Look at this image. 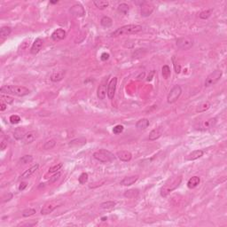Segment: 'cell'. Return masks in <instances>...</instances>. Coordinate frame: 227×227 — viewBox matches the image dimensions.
<instances>
[{
    "mask_svg": "<svg viewBox=\"0 0 227 227\" xmlns=\"http://www.w3.org/2000/svg\"><path fill=\"white\" fill-rule=\"evenodd\" d=\"M78 142V145H83V143H80V142H83V143H86V139L83 138H77V139H74L72 141H70L69 145H75V144H77Z\"/></svg>",
    "mask_w": 227,
    "mask_h": 227,
    "instance_id": "44",
    "label": "cell"
},
{
    "mask_svg": "<svg viewBox=\"0 0 227 227\" xmlns=\"http://www.w3.org/2000/svg\"><path fill=\"white\" fill-rule=\"evenodd\" d=\"M107 93V83H102L98 88L97 92V96L100 100H104Z\"/></svg>",
    "mask_w": 227,
    "mask_h": 227,
    "instance_id": "18",
    "label": "cell"
},
{
    "mask_svg": "<svg viewBox=\"0 0 227 227\" xmlns=\"http://www.w3.org/2000/svg\"><path fill=\"white\" fill-rule=\"evenodd\" d=\"M217 124V118H209L208 120H205L203 121L201 124V130H203V131H206V130H209V129H212L215 127V125Z\"/></svg>",
    "mask_w": 227,
    "mask_h": 227,
    "instance_id": "13",
    "label": "cell"
},
{
    "mask_svg": "<svg viewBox=\"0 0 227 227\" xmlns=\"http://www.w3.org/2000/svg\"><path fill=\"white\" fill-rule=\"evenodd\" d=\"M69 12H71V14L75 16V17H82L85 14V10L83 8V6L80 4H75L72 7L70 8Z\"/></svg>",
    "mask_w": 227,
    "mask_h": 227,
    "instance_id": "10",
    "label": "cell"
},
{
    "mask_svg": "<svg viewBox=\"0 0 227 227\" xmlns=\"http://www.w3.org/2000/svg\"><path fill=\"white\" fill-rule=\"evenodd\" d=\"M222 75H223V72H222V70H219V69L210 73L207 76L206 80H205V83H204L205 87H209V86L215 85L221 79Z\"/></svg>",
    "mask_w": 227,
    "mask_h": 227,
    "instance_id": "5",
    "label": "cell"
},
{
    "mask_svg": "<svg viewBox=\"0 0 227 227\" xmlns=\"http://www.w3.org/2000/svg\"><path fill=\"white\" fill-rule=\"evenodd\" d=\"M2 94H12L18 97H23L30 94V90L24 86H16V85H4L0 88Z\"/></svg>",
    "mask_w": 227,
    "mask_h": 227,
    "instance_id": "3",
    "label": "cell"
},
{
    "mask_svg": "<svg viewBox=\"0 0 227 227\" xmlns=\"http://www.w3.org/2000/svg\"><path fill=\"white\" fill-rule=\"evenodd\" d=\"M6 107H7V105L2 102V104H1V107H0V111H5V110L6 109Z\"/></svg>",
    "mask_w": 227,
    "mask_h": 227,
    "instance_id": "50",
    "label": "cell"
},
{
    "mask_svg": "<svg viewBox=\"0 0 227 227\" xmlns=\"http://www.w3.org/2000/svg\"><path fill=\"white\" fill-rule=\"evenodd\" d=\"M12 198V194H7V195L5 197H4V200H3V201L4 202H6V201H9Z\"/></svg>",
    "mask_w": 227,
    "mask_h": 227,
    "instance_id": "48",
    "label": "cell"
},
{
    "mask_svg": "<svg viewBox=\"0 0 227 227\" xmlns=\"http://www.w3.org/2000/svg\"><path fill=\"white\" fill-rule=\"evenodd\" d=\"M100 24L104 28H110L113 25V21L108 16H104L100 20Z\"/></svg>",
    "mask_w": 227,
    "mask_h": 227,
    "instance_id": "26",
    "label": "cell"
},
{
    "mask_svg": "<svg viewBox=\"0 0 227 227\" xmlns=\"http://www.w3.org/2000/svg\"><path fill=\"white\" fill-rule=\"evenodd\" d=\"M149 120L148 119H146V118H142V119H140V120H138V122H137V124H136V128L138 129V130H145L148 126H149Z\"/></svg>",
    "mask_w": 227,
    "mask_h": 227,
    "instance_id": "24",
    "label": "cell"
},
{
    "mask_svg": "<svg viewBox=\"0 0 227 227\" xmlns=\"http://www.w3.org/2000/svg\"><path fill=\"white\" fill-rule=\"evenodd\" d=\"M116 85H117V78L113 77L111 79V81L109 82L108 85H107V97L109 100H113L115 94V91H116Z\"/></svg>",
    "mask_w": 227,
    "mask_h": 227,
    "instance_id": "8",
    "label": "cell"
},
{
    "mask_svg": "<svg viewBox=\"0 0 227 227\" xmlns=\"http://www.w3.org/2000/svg\"><path fill=\"white\" fill-rule=\"evenodd\" d=\"M39 168V164H35L33 165L31 168H30L29 169H27L24 173H22L21 175V179H25V178H29L30 176L33 175Z\"/></svg>",
    "mask_w": 227,
    "mask_h": 227,
    "instance_id": "21",
    "label": "cell"
},
{
    "mask_svg": "<svg viewBox=\"0 0 227 227\" xmlns=\"http://www.w3.org/2000/svg\"><path fill=\"white\" fill-rule=\"evenodd\" d=\"M35 214H36V209H34V208H27V209L23 210L22 217H29L33 216V215H35Z\"/></svg>",
    "mask_w": 227,
    "mask_h": 227,
    "instance_id": "37",
    "label": "cell"
},
{
    "mask_svg": "<svg viewBox=\"0 0 227 227\" xmlns=\"http://www.w3.org/2000/svg\"><path fill=\"white\" fill-rule=\"evenodd\" d=\"M100 59H101V61H107V60L109 59V54H108V53H107V52H103V53L101 54Z\"/></svg>",
    "mask_w": 227,
    "mask_h": 227,
    "instance_id": "47",
    "label": "cell"
},
{
    "mask_svg": "<svg viewBox=\"0 0 227 227\" xmlns=\"http://www.w3.org/2000/svg\"><path fill=\"white\" fill-rule=\"evenodd\" d=\"M93 157L101 163H109L113 162L115 159V156L113 155V154L106 149H100L96 151L93 154Z\"/></svg>",
    "mask_w": 227,
    "mask_h": 227,
    "instance_id": "4",
    "label": "cell"
},
{
    "mask_svg": "<svg viewBox=\"0 0 227 227\" xmlns=\"http://www.w3.org/2000/svg\"><path fill=\"white\" fill-rule=\"evenodd\" d=\"M200 182H201V179H200L199 176H192L187 182V187L189 189H194V188H195V187L199 186Z\"/></svg>",
    "mask_w": 227,
    "mask_h": 227,
    "instance_id": "23",
    "label": "cell"
},
{
    "mask_svg": "<svg viewBox=\"0 0 227 227\" xmlns=\"http://www.w3.org/2000/svg\"><path fill=\"white\" fill-rule=\"evenodd\" d=\"M194 45V39L190 37H183L176 40V46L180 50H189Z\"/></svg>",
    "mask_w": 227,
    "mask_h": 227,
    "instance_id": "7",
    "label": "cell"
},
{
    "mask_svg": "<svg viewBox=\"0 0 227 227\" xmlns=\"http://www.w3.org/2000/svg\"><path fill=\"white\" fill-rule=\"evenodd\" d=\"M210 107V103L208 101H205L201 103L198 107H196V112L197 113H203L206 112L208 109H209Z\"/></svg>",
    "mask_w": 227,
    "mask_h": 227,
    "instance_id": "25",
    "label": "cell"
},
{
    "mask_svg": "<svg viewBox=\"0 0 227 227\" xmlns=\"http://www.w3.org/2000/svg\"><path fill=\"white\" fill-rule=\"evenodd\" d=\"M65 37H66V31L62 29H57L52 32V39L53 41H61V40H63Z\"/></svg>",
    "mask_w": 227,
    "mask_h": 227,
    "instance_id": "14",
    "label": "cell"
},
{
    "mask_svg": "<svg viewBox=\"0 0 227 227\" xmlns=\"http://www.w3.org/2000/svg\"><path fill=\"white\" fill-rule=\"evenodd\" d=\"M93 4L94 5L99 8V9H105L106 7H107L109 5V3L108 1H104V0H96V1H93Z\"/></svg>",
    "mask_w": 227,
    "mask_h": 227,
    "instance_id": "28",
    "label": "cell"
},
{
    "mask_svg": "<svg viewBox=\"0 0 227 227\" xmlns=\"http://www.w3.org/2000/svg\"><path fill=\"white\" fill-rule=\"evenodd\" d=\"M116 156L123 162H130L132 158V155L131 152L129 151H125V150H122V151H118L116 153Z\"/></svg>",
    "mask_w": 227,
    "mask_h": 227,
    "instance_id": "16",
    "label": "cell"
},
{
    "mask_svg": "<svg viewBox=\"0 0 227 227\" xmlns=\"http://www.w3.org/2000/svg\"><path fill=\"white\" fill-rule=\"evenodd\" d=\"M61 173L60 172H56L54 175L52 176V177H50V179H49V184L51 185V184H53V183H55L60 177H61Z\"/></svg>",
    "mask_w": 227,
    "mask_h": 227,
    "instance_id": "43",
    "label": "cell"
},
{
    "mask_svg": "<svg viewBox=\"0 0 227 227\" xmlns=\"http://www.w3.org/2000/svg\"><path fill=\"white\" fill-rule=\"evenodd\" d=\"M11 32H12V29L10 27H7V26L2 27L1 30H0V37L2 38H5L10 35Z\"/></svg>",
    "mask_w": 227,
    "mask_h": 227,
    "instance_id": "29",
    "label": "cell"
},
{
    "mask_svg": "<svg viewBox=\"0 0 227 227\" xmlns=\"http://www.w3.org/2000/svg\"><path fill=\"white\" fill-rule=\"evenodd\" d=\"M173 63H174V68H175V72L176 74H179L180 71H181V67H180V65H178L176 62H175L174 61V59H173Z\"/></svg>",
    "mask_w": 227,
    "mask_h": 227,
    "instance_id": "45",
    "label": "cell"
},
{
    "mask_svg": "<svg viewBox=\"0 0 227 227\" xmlns=\"http://www.w3.org/2000/svg\"><path fill=\"white\" fill-rule=\"evenodd\" d=\"M88 178H89L88 174H87L86 172H83V173H82V174L80 175V176H79L78 181H79V183H80L81 185H83V184H85V183L88 181Z\"/></svg>",
    "mask_w": 227,
    "mask_h": 227,
    "instance_id": "39",
    "label": "cell"
},
{
    "mask_svg": "<svg viewBox=\"0 0 227 227\" xmlns=\"http://www.w3.org/2000/svg\"><path fill=\"white\" fill-rule=\"evenodd\" d=\"M212 12H213V9H208V10L201 12L200 13L199 16H200V18L202 19V20H207V19H208V18L211 16Z\"/></svg>",
    "mask_w": 227,
    "mask_h": 227,
    "instance_id": "35",
    "label": "cell"
},
{
    "mask_svg": "<svg viewBox=\"0 0 227 227\" xmlns=\"http://www.w3.org/2000/svg\"><path fill=\"white\" fill-rule=\"evenodd\" d=\"M141 7V15L144 16V17H148L152 14V12H154V5L151 4V3H148V2H145L144 4L140 6Z\"/></svg>",
    "mask_w": 227,
    "mask_h": 227,
    "instance_id": "9",
    "label": "cell"
},
{
    "mask_svg": "<svg viewBox=\"0 0 227 227\" xmlns=\"http://www.w3.org/2000/svg\"><path fill=\"white\" fill-rule=\"evenodd\" d=\"M138 194H139V191L138 189H131L124 193V197L128 199H134L136 197H138Z\"/></svg>",
    "mask_w": 227,
    "mask_h": 227,
    "instance_id": "27",
    "label": "cell"
},
{
    "mask_svg": "<svg viewBox=\"0 0 227 227\" xmlns=\"http://www.w3.org/2000/svg\"><path fill=\"white\" fill-rule=\"evenodd\" d=\"M124 126L123 125H116V126H114L113 129V134H120V133H122L123 131H124Z\"/></svg>",
    "mask_w": 227,
    "mask_h": 227,
    "instance_id": "42",
    "label": "cell"
},
{
    "mask_svg": "<svg viewBox=\"0 0 227 227\" xmlns=\"http://www.w3.org/2000/svg\"><path fill=\"white\" fill-rule=\"evenodd\" d=\"M162 133H163V128H162V127L155 128V129H154V130L149 133V140L155 141L156 139H158L159 138H161Z\"/></svg>",
    "mask_w": 227,
    "mask_h": 227,
    "instance_id": "15",
    "label": "cell"
},
{
    "mask_svg": "<svg viewBox=\"0 0 227 227\" xmlns=\"http://www.w3.org/2000/svg\"><path fill=\"white\" fill-rule=\"evenodd\" d=\"M129 10H130L129 5L127 4H125V3L120 4L118 5V12H121V13H123V14H127L129 12Z\"/></svg>",
    "mask_w": 227,
    "mask_h": 227,
    "instance_id": "34",
    "label": "cell"
},
{
    "mask_svg": "<svg viewBox=\"0 0 227 227\" xmlns=\"http://www.w3.org/2000/svg\"><path fill=\"white\" fill-rule=\"evenodd\" d=\"M182 94V88L180 85H175L168 94L167 96V101L169 104L175 103L176 101L179 99V97Z\"/></svg>",
    "mask_w": 227,
    "mask_h": 227,
    "instance_id": "6",
    "label": "cell"
},
{
    "mask_svg": "<svg viewBox=\"0 0 227 227\" xmlns=\"http://www.w3.org/2000/svg\"><path fill=\"white\" fill-rule=\"evenodd\" d=\"M27 183H25V182H21V184H20V186H19V190L20 191H23L26 187H27Z\"/></svg>",
    "mask_w": 227,
    "mask_h": 227,
    "instance_id": "49",
    "label": "cell"
},
{
    "mask_svg": "<svg viewBox=\"0 0 227 227\" xmlns=\"http://www.w3.org/2000/svg\"><path fill=\"white\" fill-rule=\"evenodd\" d=\"M1 100L2 102L6 105H11V104L13 103V99L12 97H9V96H5L4 94L1 95Z\"/></svg>",
    "mask_w": 227,
    "mask_h": 227,
    "instance_id": "38",
    "label": "cell"
},
{
    "mask_svg": "<svg viewBox=\"0 0 227 227\" xmlns=\"http://www.w3.org/2000/svg\"><path fill=\"white\" fill-rule=\"evenodd\" d=\"M55 145H56V140L52 138V139L46 141L43 145V148L44 150H50V149H52Z\"/></svg>",
    "mask_w": 227,
    "mask_h": 227,
    "instance_id": "31",
    "label": "cell"
},
{
    "mask_svg": "<svg viewBox=\"0 0 227 227\" xmlns=\"http://www.w3.org/2000/svg\"><path fill=\"white\" fill-rule=\"evenodd\" d=\"M116 205V203L114 201H106V202H103L100 204V208H103V209H110V208H113V207Z\"/></svg>",
    "mask_w": 227,
    "mask_h": 227,
    "instance_id": "36",
    "label": "cell"
},
{
    "mask_svg": "<svg viewBox=\"0 0 227 227\" xmlns=\"http://www.w3.org/2000/svg\"><path fill=\"white\" fill-rule=\"evenodd\" d=\"M43 45H44V40L40 37H37L32 44V47H31L30 50L31 53L32 54H37L42 50Z\"/></svg>",
    "mask_w": 227,
    "mask_h": 227,
    "instance_id": "12",
    "label": "cell"
},
{
    "mask_svg": "<svg viewBox=\"0 0 227 227\" xmlns=\"http://www.w3.org/2000/svg\"><path fill=\"white\" fill-rule=\"evenodd\" d=\"M106 219H107V217H102V221H106Z\"/></svg>",
    "mask_w": 227,
    "mask_h": 227,
    "instance_id": "52",
    "label": "cell"
},
{
    "mask_svg": "<svg viewBox=\"0 0 227 227\" xmlns=\"http://www.w3.org/2000/svg\"><path fill=\"white\" fill-rule=\"evenodd\" d=\"M6 147H7V141H6V139L4 138V139L2 140V142H1V150L4 151Z\"/></svg>",
    "mask_w": 227,
    "mask_h": 227,
    "instance_id": "46",
    "label": "cell"
},
{
    "mask_svg": "<svg viewBox=\"0 0 227 227\" xmlns=\"http://www.w3.org/2000/svg\"><path fill=\"white\" fill-rule=\"evenodd\" d=\"M63 164L62 163H58L56 165L52 166L49 169V173H56V172H59V170L62 168Z\"/></svg>",
    "mask_w": 227,
    "mask_h": 227,
    "instance_id": "40",
    "label": "cell"
},
{
    "mask_svg": "<svg viewBox=\"0 0 227 227\" xmlns=\"http://www.w3.org/2000/svg\"><path fill=\"white\" fill-rule=\"evenodd\" d=\"M66 75V71L65 70H57V71H53L51 75V80L52 82H60L64 78Z\"/></svg>",
    "mask_w": 227,
    "mask_h": 227,
    "instance_id": "19",
    "label": "cell"
},
{
    "mask_svg": "<svg viewBox=\"0 0 227 227\" xmlns=\"http://www.w3.org/2000/svg\"><path fill=\"white\" fill-rule=\"evenodd\" d=\"M58 1H51V4H57Z\"/></svg>",
    "mask_w": 227,
    "mask_h": 227,
    "instance_id": "51",
    "label": "cell"
},
{
    "mask_svg": "<svg viewBox=\"0 0 227 227\" xmlns=\"http://www.w3.org/2000/svg\"><path fill=\"white\" fill-rule=\"evenodd\" d=\"M25 134H26V133L24 132L23 130H21V128H18V129L15 130V131H14V133H13V136H14V138H15L16 139L21 140V139H23Z\"/></svg>",
    "mask_w": 227,
    "mask_h": 227,
    "instance_id": "33",
    "label": "cell"
},
{
    "mask_svg": "<svg viewBox=\"0 0 227 227\" xmlns=\"http://www.w3.org/2000/svg\"><path fill=\"white\" fill-rule=\"evenodd\" d=\"M182 182V176L181 175H176L169 177L164 185L162 186L161 190H160V194L162 197H167L170 193H172L174 190H176L179 185Z\"/></svg>",
    "mask_w": 227,
    "mask_h": 227,
    "instance_id": "1",
    "label": "cell"
},
{
    "mask_svg": "<svg viewBox=\"0 0 227 227\" xmlns=\"http://www.w3.org/2000/svg\"><path fill=\"white\" fill-rule=\"evenodd\" d=\"M32 161H33V156H32V155H24V156H22L21 159H20L19 162H20L21 164H23V165H25V164L30 163Z\"/></svg>",
    "mask_w": 227,
    "mask_h": 227,
    "instance_id": "32",
    "label": "cell"
},
{
    "mask_svg": "<svg viewBox=\"0 0 227 227\" xmlns=\"http://www.w3.org/2000/svg\"><path fill=\"white\" fill-rule=\"evenodd\" d=\"M203 155H204V152L202 150H195L187 155L186 160V161H195L197 159L201 158V156H203Z\"/></svg>",
    "mask_w": 227,
    "mask_h": 227,
    "instance_id": "20",
    "label": "cell"
},
{
    "mask_svg": "<svg viewBox=\"0 0 227 227\" xmlns=\"http://www.w3.org/2000/svg\"><path fill=\"white\" fill-rule=\"evenodd\" d=\"M138 180V176H126L120 182V185L124 186H131L135 184Z\"/></svg>",
    "mask_w": 227,
    "mask_h": 227,
    "instance_id": "17",
    "label": "cell"
},
{
    "mask_svg": "<svg viewBox=\"0 0 227 227\" xmlns=\"http://www.w3.org/2000/svg\"><path fill=\"white\" fill-rule=\"evenodd\" d=\"M10 123L12 124H17L21 122V117L17 114H12L10 116Z\"/></svg>",
    "mask_w": 227,
    "mask_h": 227,
    "instance_id": "41",
    "label": "cell"
},
{
    "mask_svg": "<svg viewBox=\"0 0 227 227\" xmlns=\"http://www.w3.org/2000/svg\"><path fill=\"white\" fill-rule=\"evenodd\" d=\"M57 207H59V203L57 201H50L43 207V208L41 209V214L42 215H48V214L52 213Z\"/></svg>",
    "mask_w": 227,
    "mask_h": 227,
    "instance_id": "11",
    "label": "cell"
},
{
    "mask_svg": "<svg viewBox=\"0 0 227 227\" xmlns=\"http://www.w3.org/2000/svg\"><path fill=\"white\" fill-rule=\"evenodd\" d=\"M162 75L163 76L164 79H169L171 75V71H170V68L168 65H164L162 68Z\"/></svg>",
    "mask_w": 227,
    "mask_h": 227,
    "instance_id": "30",
    "label": "cell"
},
{
    "mask_svg": "<svg viewBox=\"0 0 227 227\" xmlns=\"http://www.w3.org/2000/svg\"><path fill=\"white\" fill-rule=\"evenodd\" d=\"M37 138V133L36 131H29L27 132L24 138H23V141L26 144H30L33 141L36 140V138Z\"/></svg>",
    "mask_w": 227,
    "mask_h": 227,
    "instance_id": "22",
    "label": "cell"
},
{
    "mask_svg": "<svg viewBox=\"0 0 227 227\" xmlns=\"http://www.w3.org/2000/svg\"><path fill=\"white\" fill-rule=\"evenodd\" d=\"M143 30L142 26L140 25H136V24H129V25H125L123 26L119 29H117L116 30H114L110 34V36L112 37H120L123 35H131V34H137L141 32Z\"/></svg>",
    "mask_w": 227,
    "mask_h": 227,
    "instance_id": "2",
    "label": "cell"
}]
</instances>
